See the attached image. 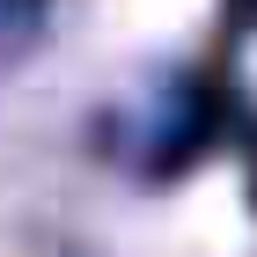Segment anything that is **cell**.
<instances>
[{"mask_svg":"<svg viewBox=\"0 0 257 257\" xmlns=\"http://www.w3.org/2000/svg\"><path fill=\"white\" fill-rule=\"evenodd\" d=\"M191 8H198V0H147V15H155L162 30H177V22H191Z\"/></svg>","mask_w":257,"mask_h":257,"instance_id":"obj_2","label":"cell"},{"mask_svg":"<svg viewBox=\"0 0 257 257\" xmlns=\"http://www.w3.org/2000/svg\"><path fill=\"white\" fill-rule=\"evenodd\" d=\"M184 235H191L198 242V250H206V257H228V250H235V242H242V206H235V191H228V184H198V198H191V206H184Z\"/></svg>","mask_w":257,"mask_h":257,"instance_id":"obj_1","label":"cell"}]
</instances>
